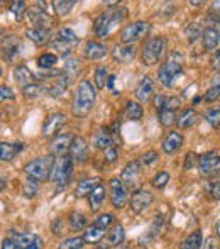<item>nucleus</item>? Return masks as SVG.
<instances>
[{"label":"nucleus","instance_id":"9","mask_svg":"<svg viewBox=\"0 0 220 249\" xmlns=\"http://www.w3.org/2000/svg\"><path fill=\"white\" fill-rule=\"evenodd\" d=\"M109 188H110V200H112V205L115 209H122L125 207L129 200V194H127V188L124 187L118 178H112L110 183H109Z\"/></svg>","mask_w":220,"mask_h":249},{"label":"nucleus","instance_id":"6","mask_svg":"<svg viewBox=\"0 0 220 249\" xmlns=\"http://www.w3.org/2000/svg\"><path fill=\"white\" fill-rule=\"evenodd\" d=\"M181 73H183V61H181L180 56H171L168 61L161 65L158 71L159 82L165 87H173V83L176 82V78H180Z\"/></svg>","mask_w":220,"mask_h":249},{"label":"nucleus","instance_id":"17","mask_svg":"<svg viewBox=\"0 0 220 249\" xmlns=\"http://www.w3.org/2000/svg\"><path fill=\"white\" fill-rule=\"evenodd\" d=\"M152 90H154V83L149 76H144V78L139 82L137 89H135V97H137L139 102H149L152 95Z\"/></svg>","mask_w":220,"mask_h":249},{"label":"nucleus","instance_id":"22","mask_svg":"<svg viewBox=\"0 0 220 249\" xmlns=\"http://www.w3.org/2000/svg\"><path fill=\"white\" fill-rule=\"evenodd\" d=\"M107 54V48L105 44L102 43H97V41H90V43H86V48H85V56L88 59H102L103 56Z\"/></svg>","mask_w":220,"mask_h":249},{"label":"nucleus","instance_id":"41","mask_svg":"<svg viewBox=\"0 0 220 249\" xmlns=\"http://www.w3.org/2000/svg\"><path fill=\"white\" fill-rule=\"evenodd\" d=\"M158 119L165 127H169L176 122V114L173 110H168V108H163V110L158 112Z\"/></svg>","mask_w":220,"mask_h":249},{"label":"nucleus","instance_id":"44","mask_svg":"<svg viewBox=\"0 0 220 249\" xmlns=\"http://www.w3.org/2000/svg\"><path fill=\"white\" fill-rule=\"evenodd\" d=\"M51 48H53L56 53H59V54L68 56L69 53H71L73 46H69L68 43H63V41H59V39H54V41H51Z\"/></svg>","mask_w":220,"mask_h":249},{"label":"nucleus","instance_id":"34","mask_svg":"<svg viewBox=\"0 0 220 249\" xmlns=\"http://www.w3.org/2000/svg\"><path fill=\"white\" fill-rule=\"evenodd\" d=\"M58 39L63 41V43H68L69 46H75V44L80 43V37L75 34V31L69 29V27H63V29L58 31Z\"/></svg>","mask_w":220,"mask_h":249},{"label":"nucleus","instance_id":"3","mask_svg":"<svg viewBox=\"0 0 220 249\" xmlns=\"http://www.w3.org/2000/svg\"><path fill=\"white\" fill-rule=\"evenodd\" d=\"M73 173V161L68 154L63 156H56L53 160V166L50 171V180L54 181L59 187H66V183L69 181Z\"/></svg>","mask_w":220,"mask_h":249},{"label":"nucleus","instance_id":"24","mask_svg":"<svg viewBox=\"0 0 220 249\" xmlns=\"http://www.w3.org/2000/svg\"><path fill=\"white\" fill-rule=\"evenodd\" d=\"M92 142L97 149H103L105 151L107 148L112 146V138H110V132L107 129H99V131L93 134Z\"/></svg>","mask_w":220,"mask_h":249},{"label":"nucleus","instance_id":"30","mask_svg":"<svg viewBox=\"0 0 220 249\" xmlns=\"http://www.w3.org/2000/svg\"><path fill=\"white\" fill-rule=\"evenodd\" d=\"M69 227H71L73 232H80L86 227V217L82 212L75 210V212L69 213Z\"/></svg>","mask_w":220,"mask_h":249},{"label":"nucleus","instance_id":"4","mask_svg":"<svg viewBox=\"0 0 220 249\" xmlns=\"http://www.w3.org/2000/svg\"><path fill=\"white\" fill-rule=\"evenodd\" d=\"M53 156H41L36 160L29 161L27 164H24V173L29 178L37 181H44L50 180V171L53 166Z\"/></svg>","mask_w":220,"mask_h":249},{"label":"nucleus","instance_id":"62","mask_svg":"<svg viewBox=\"0 0 220 249\" xmlns=\"http://www.w3.org/2000/svg\"><path fill=\"white\" fill-rule=\"evenodd\" d=\"M0 76H2V68H0Z\"/></svg>","mask_w":220,"mask_h":249},{"label":"nucleus","instance_id":"55","mask_svg":"<svg viewBox=\"0 0 220 249\" xmlns=\"http://www.w3.org/2000/svg\"><path fill=\"white\" fill-rule=\"evenodd\" d=\"M2 249H19V248H17V244L14 243L12 239L7 237V239H3V243H2Z\"/></svg>","mask_w":220,"mask_h":249},{"label":"nucleus","instance_id":"49","mask_svg":"<svg viewBox=\"0 0 220 249\" xmlns=\"http://www.w3.org/2000/svg\"><path fill=\"white\" fill-rule=\"evenodd\" d=\"M219 93H220V89H219V83H215L212 89H208V92L205 93V97H203V100L205 102H214V100H217V97H219Z\"/></svg>","mask_w":220,"mask_h":249},{"label":"nucleus","instance_id":"32","mask_svg":"<svg viewBox=\"0 0 220 249\" xmlns=\"http://www.w3.org/2000/svg\"><path fill=\"white\" fill-rule=\"evenodd\" d=\"M176 122L181 129H188L197 122V114H195V110H191V108H186V110L181 112V115H178Z\"/></svg>","mask_w":220,"mask_h":249},{"label":"nucleus","instance_id":"10","mask_svg":"<svg viewBox=\"0 0 220 249\" xmlns=\"http://www.w3.org/2000/svg\"><path fill=\"white\" fill-rule=\"evenodd\" d=\"M65 124H66L65 114H61V112L50 114L43 124V136L44 138H54V136H58V132L61 131Z\"/></svg>","mask_w":220,"mask_h":249},{"label":"nucleus","instance_id":"39","mask_svg":"<svg viewBox=\"0 0 220 249\" xmlns=\"http://www.w3.org/2000/svg\"><path fill=\"white\" fill-rule=\"evenodd\" d=\"M56 61H58V58L54 53H44L37 58V66L43 70H51L56 65Z\"/></svg>","mask_w":220,"mask_h":249},{"label":"nucleus","instance_id":"57","mask_svg":"<svg viewBox=\"0 0 220 249\" xmlns=\"http://www.w3.org/2000/svg\"><path fill=\"white\" fill-rule=\"evenodd\" d=\"M114 82H115V75H109V78H107V89L109 90H112V92H114ZM115 93V92H114Z\"/></svg>","mask_w":220,"mask_h":249},{"label":"nucleus","instance_id":"42","mask_svg":"<svg viewBox=\"0 0 220 249\" xmlns=\"http://www.w3.org/2000/svg\"><path fill=\"white\" fill-rule=\"evenodd\" d=\"M107 78H109V71H107V68L99 66V68L95 70V87H97V89H99V90L105 89Z\"/></svg>","mask_w":220,"mask_h":249},{"label":"nucleus","instance_id":"35","mask_svg":"<svg viewBox=\"0 0 220 249\" xmlns=\"http://www.w3.org/2000/svg\"><path fill=\"white\" fill-rule=\"evenodd\" d=\"M80 71V59L76 58H68L65 63V75L68 78V82H71L75 78V75H78Z\"/></svg>","mask_w":220,"mask_h":249},{"label":"nucleus","instance_id":"53","mask_svg":"<svg viewBox=\"0 0 220 249\" xmlns=\"http://www.w3.org/2000/svg\"><path fill=\"white\" fill-rule=\"evenodd\" d=\"M166 99H168V97H166V95H163V93H159V95H156V97H154V107L158 108V112L165 108Z\"/></svg>","mask_w":220,"mask_h":249},{"label":"nucleus","instance_id":"60","mask_svg":"<svg viewBox=\"0 0 220 249\" xmlns=\"http://www.w3.org/2000/svg\"><path fill=\"white\" fill-rule=\"evenodd\" d=\"M200 102H202V97H195V99H193V105L200 104Z\"/></svg>","mask_w":220,"mask_h":249},{"label":"nucleus","instance_id":"28","mask_svg":"<svg viewBox=\"0 0 220 249\" xmlns=\"http://www.w3.org/2000/svg\"><path fill=\"white\" fill-rule=\"evenodd\" d=\"M103 236H105V231L99 229V227L92 226V227H86L85 234H83V241L88 244H99L100 241L103 239Z\"/></svg>","mask_w":220,"mask_h":249},{"label":"nucleus","instance_id":"15","mask_svg":"<svg viewBox=\"0 0 220 249\" xmlns=\"http://www.w3.org/2000/svg\"><path fill=\"white\" fill-rule=\"evenodd\" d=\"M71 141H73V136L69 134V132L56 136L53 141H51V153H53L54 156H63V154L68 153Z\"/></svg>","mask_w":220,"mask_h":249},{"label":"nucleus","instance_id":"50","mask_svg":"<svg viewBox=\"0 0 220 249\" xmlns=\"http://www.w3.org/2000/svg\"><path fill=\"white\" fill-rule=\"evenodd\" d=\"M14 92H12V89H9V87H5V85H0V102H3V100H14Z\"/></svg>","mask_w":220,"mask_h":249},{"label":"nucleus","instance_id":"21","mask_svg":"<svg viewBox=\"0 0 220 249\" xmlns=\"http://www.w3.org/2000/svg\"><path fill=\"white\" fill-rule=\"evenodd\" d=\"M0 48H2V54L5 59H12L14 56L17 54V51H19V39H17L16 36H7L3 37L2 44H0Z\"/></svg>","mask_w":220,"mask_h":249},{"label":"nucleus","instance_id":"54","mask_svg":"<svg viewBox=\"0 0 220 249\" xmlns=\"http://www.w3.org/2000/svg\"><path fill=\"white\" fill-rule=\"evenodd\" d=\"M24 249H43V239H41L39 236H36L33 243H31L27 248H24Z\"/></svg>","mask_w":220,"mask_h":249},{"label":"nucleus","instance_id":"26","mask_svg":"<svg viewBox=\"0 0 220 249\" xmlns=\"http://www.w3.org/2000/svg\"><path fill=\"white\" fill-rule=\"evenodd\" d=\"M202 243H203V236H202V231H195L191 232L186 239L181 241L180 249H200Z\"/></svg>","mask_w":220,"mask_h":249},{"label":"nucleus","instance_id":"29","mask_svg":"<svg viewBox=\"0 0 220 249\" xmlns=\"http://www.w3.org/2000/svg\"><path fill=\"white\" fill-rule=\"evenodd\" d=\"M103 198H105V188H103L102 185H99V187H95L88 194V200H90V207H92V210H99L100 205H102V202H103Z\"/></svg>","mask_w":220,"mask_h":249},{"label":"nucleus","instance_id":"7","mask_svg":"<svg viewBox=\"0 0 220 249\" xmlns=\"http://www.w3.org/2000/svg\"><path fill=\"white\" fill-rule=\"evenodd\" d=\"M149 31V24L144 20H135L131 22L122 29L120 33V41L124 44H134L135 41H139L146 33Z\"/></svg>","mask_w":220,"mask_h":249},{"label":"nucleus","instance_id":"36","mask_svg":"<svg viewBox=\"0 0 220 249\" xmlns=\"http://www.w3.org/2000/svg\"><path fill=\"white\" fill-rule=\"evenodd\" d=\"M75 5H76V2H68V0H66V2L65 0H56V2H53V9L59 17L68 16Z\"/></svg>","mask_w":220,"mask_h":249},{"label":"nucleus","instance_id":"8","mask_svg":"<svg viewBox=\"0 0 220 249\" xmlns=\"http://www.w3.org/2000/svg\"><path fill=\"white\" fill-rule=\"evenodd\" d=\"M141 180V164L137 161H129L120 173V181L125 188H135Z\"/></svg>","mask_w":220,"mask_h":249},{"label":"nucleus","instance_id":"33","mask_svg":"<svg viewBox=\"0 0 220 249\" xmlns=\"http://www.w3.org/2000/svg\"><path fill=\"white\" fill-rule=\"evenodd\" d=\"M125 115H127L129 119H132V121H139V119L144 115V110H142L141 104L127 100V104H125Z\"/></svg>","mask_w":220,"mask_h":249},{"label":"nucleus","instance_id":"45","mask_svg":"<svg viewBox=\"0 0 220 249\" xmlns=\"http://www.w3.org/2000/svg\"><path fill=\"white\" fill-rule=\"evenodd\" d=\"M112 222H114V217H112L110 213H102V215L93 222V226L99 227V229H102V231H105L112 226Z\"/></svg>","mask_w":220,"mask_h":249},{"label":"nucleus","instance_id":"38","mask_svg":"<svg viewBox=\"0 0 220 249\" xmlns=\"http://www.w3.org/2000/svg\"><path fill=\"white\" fill-rule=\"evenodd\" d=\"M202 34H203V29H202V26L198 22H191L190 26H186V29H185V36H186V39L190 41V43H195L197 39H200Z\"/></svg>","mask_w":220,"mask_h":249},{"label":"nucleus","instance_id":"40","mask_svg":"<svg viewBox=\"0 0 220 249\" xmlns=\"http://www.w3.org/2000/svg\"><path fill=\"white\" fill-rule=\"evenodd\" d=\"M85 246V241H83V237H68V239H63L61 243H59L58 249H82Z\"/></svg>","mask_w":220,"mask_h":249},{"label":"nucleus","instance_id":"61","mask_svg":"<svg viewBox=\"0 0 220 249\" xmlns=\"http://www.w3.org/2000/svg\"><path fill=\"white\" fill-rule=\"evenodd\" d=\"M212 244H214V239L208 241V248H207V249H212Z\"/></svg>","mask_w":220,"mask_h":249},{"label":"nucleus","instance_id":"47","mask_svg":"<svg viewBox=\"0 0 220 249\" xmlns=\"http://www.w3.org/2000/svg\"><path fill=\"white\" fill-rule=\"evenodd\" d=\"M10 12L14 14L16 20H22V16L26 12V3L24 2H12L10 3Z\"/></svg>","mask_w":220,"mask_h":249},{"label":"nucleus","instance_id":"13","mask_svg":"<svg viewBox=\"0 0 220 249\" xmlns=\"http://www.w3.org/2000/svg\"><path fill=\"white\" fill-rule=\"evenodd\" d=\"M219 154L217 153H207L203 156H200L198 160V171L203 177H210V175L217 173L219 171Z\"/></svg>","mask_w":220,"mask_h":249},{"label":"nucleus","instance_id":"11","mask_svg":"<svg viewBox=\"0 0 220 249\" xmlns=\"http://www.w3.org/2000/svg\"><path fill=\"white\" fill-rule=\"evenodd\" d=\"M27 14H29V20L34 24V27L36 29H50L51 26V17L48 16L46 9L44 7H41L39 3H36L34 7H31L29 10H27Z\"/></svg>","mask_w":220,"mask_h":249},{"label":"nucleus","instance_id":"31","mask_svg":"<svg viewBox=\"0 0 220 249\" xmlns=\"http://www.w3.org/2000/svg\"><path fill=\"white\" fill-rule=\"evenodd\" d=\"M124 237H125V231H124V227H122V224H115L110 229L107 243H109L110 246H117V244H120L122 241H124Z\"/></svg>","mask_w":220,"mask_h":249},{"label":"nucleus","instance_id":"37","mask_svg":"<svg viewBox=\"0 0 220 249\" xmlns=\"http://www.w3.org/2000/svg\"><path fill=\"white\" fill-rule=\"evenodd\" d=\"M37 190H39V181L33 180V178H27L24 181V187H22V194L26 198H34L37 195Z\"/></svg>","mask_w":220,"mask_h":249},{"label":"nucleus","instance_id":"59","mask_svg":"<svg viewBox=\"0 0 220 249\" xmlns=\"http://www.w3.org/2000/svg\"><path fill=\"white\" fill-rule=\"evenodd\" d=\"M3 188H5V180H3V178L0 177V192H2Z\"/></svg>","mask_w":220,"mask_h":249},{"label":"nucleus","instance_id":"2","mask_svg":"<svg viewBox=\"0 0 220 249\" xmlns=\"http://www.w3.org/2000/svg\"><path fill=\"white\" fill-rule=\"evenodd\" d=\"M125 17H127V9H125V7H118V9H114V10H110V12L100 14L95 19V22H93V29H95L97 37H100V39L109 37L112 31H114Z\"/></svg>","mask_w":220,"mask_h":249},{"label":"nucleus","instance_id":"43","mask_svg":"<svg viewBox=\"0 0 220 249\" xmlns=\"http://www.w3.org/2000/svg\"><path fill=\"white\" fill-rule=\"evenodd\" d=\"M169 183V173L168 171H159L154 178H152V187L154 188H165Z\"/></svg>","mask_w":220,"mask_h":249},{"label":"nucleus","instance_id":"5","mask_svg":"<svg viewBox=\"0 0 220 249\" xmlns=\"http://www.w3.org/2000/svg\"><path fill=\"white\" fill-rule=\"evenodd\" d=\"M166 50V39L161 36L151 37L149 41H146L144 46L141 50V61L148 66H152L161 59L163 53Z\"/></svg>","mask_w":220,"mask_h":249},{"label":"nucleus","instance_id":"46","mask_svg":"<svg viewBox=\"0 0 220 249\" xmlns=\"http://www.w3.org/2000/svg\"><path fill=\"white\" fill-rule=\"evenodd\" d=\"M205 119L210 122V125H214V129H219V122H220V110H219V107L207 110V114H205Z\"/></svg>","mask_w":220,"mask_h":249},{"label":"nucleus","instance_id":"58","mask_svg":"<svg viewBox=\"0 0 220 249\" xmlns=\"http://www.w3.org/2000/svg\"><path fill=\"white\" fill-rule=\"evenodd\" d=\"M219 58H220L219 51H215V56H214V66H215V70H217V71H219Z\"/></svg>","mask_w":220,"mask_h":249},{"label":"nucleus","instance_id":"52","mask_svg":"<svg viewBox=\"0 0 220 249\" xmlns=\"http://www.w3.org/2000/svg\"><path fill=\"white\" fill-rule=\"evenodd\" d=\"M117 149L114 148V146H110V148L105 149V161L107 163H114L115 160H117Z\"/></svg>","mask_w":220,"mask_h":249},{"label":"nucleus","instance_id":"27","mask_svg":"<svg viewBox=\"0 0 220 249\" xmlns=\"http://www.w3.org/2000/svg\"><path fill=\"white\" fill-rule=\"evenodd\" d=\"M14 78H16V82L19 83L20 87H26V85H29V83H34V75L29 71V68H26V66H17V68L14 70Z\"/></svg>","mask_w":220,"mask_h":249},{"label":"nucleus","instance_id":"48","mask_svg":"<svg viewBox=\"0 0 220 249\" xmlns=\"http://www.w3.org/2000/svg\"><path fill=\"white\" fill-rule=\"evenodd\" d=\"M39 89L41 87L37 85V83H29V85L22 87V95L27 97V99H34V97L39 95V92H41Z\"/></svg>","mask_w":220,"mask_h":249},{"label":"nucleus","instance_id":"1","mask_svg":"<svg viewBox=\"0 0 220 249\" xmlns=\"http://www.w3.org/2000/svg\"><path fill=\"white\" fill-rule=\"evenodd\" d=\"M95 99H97V93H95V87L92 85V82L88 80H82L78 83V90H76V97L75 102H73V115L75 117H86L90 114V110L93 108L95 105Z\"/></svg>","mask_w":220,"mask_h":249},{"label":"nucleus","instance_id":"25","mask_svg":"<svg viewBox=\"0 0 220 249\" xmlns=\"http://www.w3.org/2000/svg\"><path fill=\"white\" fill-rule=\"evenodd\" d=\"M100 185V178L99 177H93V178H86V180L80 181L78 187H76V197L82 198V197H86V195L90 194V192L93 190L95 187H99Z\"/></svg>","mask_w":220,"mask_h":249},{"label":"nucleus","instance_id":"16","mask_svg":"<svg viewBox=\"0 0 220 249\" xmlns=\"http://www.w3.org/2000/svg\"><path fill=\"white\" fill-rule=\"evenodd\" d=\"M112 56L117 63H129L134 59L135 56V48L134 44H117L112 50Z\"/></svg>","mask_w":220,"mask_h":249},{"label":"nucleus","instance_id":"51","mask_svg":"<svg viewBox=\"0 0 220 249\" xmlns=\"http://www.w3.org/2000/svg\"><path fill=\"white\" fill-rule=\"evenodd\" d=\"M158 160V153L156 151H148V153L142 154V163L148 166V164H152L154 161Z\"/></svg>","mask_w":220,"mask_h":249},{"label":"nucleus","instance_id":"14","mask_svg":"<svg viewBox=\"0 0 220 249\" xmlns=\"http://www.w3.org/2000/svg\"><path fill=\"white\" fill-rule=\"evenodd\" d=\"M152 200H154V197H152L151 192L135 190L134 194H132V197H131V210L134 213H141L142 210H146L149 205H151Z\"/></svg>","mask_w":220,"mask_h":249},{"label":"nucleus","instance_id":"23","mask_svg":"<svg viewBox=\"0 0 220 249\" xmlns=\"http://www.w3.org/2000/svg\"><path fill=\"white\" fill-rule=\"evenodd\" d=\"M26 36H27V39H31L36 44H46V43H50V39H51V31L50 29H36V27H33V29L26 31Z\"/></svg>","mask_w":220,"mask_h":249},{"label":"nucleus","instance_id":"20","mask_svg":"<svg viewBox=\"0 0 220 249\" xmlns=\"http://www.w3.org/2000/svg\"><path fill=\"white\" fill-rule=\"evenodd\" d=\"M183 146V136L178 132H169L163 141V151L166 154H173Z\"/></svg>","mask_w":220,"mask_h":249},{"label":"nucleus","instance_id":"56","mask_svg":"<svg viewBox=\"0 0 220 249\" xmlns=\"http://www.w3.org/2000/svg\"><path fill=\"white\" fill-rule=\"evenodd\" d=\"M212 195H214V198L215 200H219V197H220V194H219V181L215 180V181H212Z\"/></svg>","mask_w":220,"mask_h":249},{"label":"nucleus","instance_id":"12","mask_svg":"<svg viewBox=\"0 0 220 249\" xmlns=\"http://www.w3.org/2000/svg\"><path fill=\"white\" fill-rule=\"evenodd\" d=\"M69 154L68 156L71 158V161L82 164L88 160V144L83 138H73L71 144H69Z\"/></svg>","mask_w":220,"mask_h":249},{"label":"nucleus","instance_id":"18","mask_svg":"<svg viewBox=\"0 0 220 249\" xmlns=\"http://www.w3.org/2000/svg\"><path fill=\"white\" fill-rule=\"evenodd\" d=\"M22 151L20 142H0V161H12Z\"/></svg>","mask_w":220,"mask_h":249},{"label":"nucleus","instance_id":"19","mask_svg":"<svg viewBox=\"0 0 220 249\" xmlns=\"http://www.w3.org/2000/svg\"><path fill=\"white\" fill-rule=\"evenodd\" d=\"M203 37V48L208 51H217L219 48V43H220V34H219V29L217 27H208V29L203 31L202 34Z\"/></svg>","mask_w":220,"mask_h":249}]
</instances>
